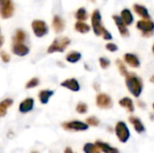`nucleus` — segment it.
Segmentation results:
<instances>
[{"label":"nucleus","instance_id":"nucleus-1","mask_svg":"<svg viewBox=\"0 0 154 153\" xmlns=\"http://www.w3.org/2000/svg\"><path fill=\"white\" fill-rule=\"evenodd\" d=\"M125 84L128 90L134 96H140L143 89V84L142 79L136 74L128 72V74L125 76Z\"/></svg>","mask_w":154,"mask_h":153},{"label":"nucleus","instance_id":"nucleus-2","mask_svg":"<svg viewBox=\"0 0 154 153\" xmlns=\"http://www.w3.org/2000/svg\"><path fill=\"white\" fill-rule=\"evenodd\" d=\"M70 42L71 41L68 37H58L49 46L47 52L50 54L54 52H64V50L68 48Z\"/></svg>","mask_w":154,"mask_h":153},{"label":"nucleus","instance_id":"nucleus-3","mask_svg":"<svg viewBox=\"0 0 154 153\" xmlns=\"http://www.w3.org/2000/svg\"><path fill=\"white\" fill-rule=\"evenodd\" d=\"M14 12V5L12 0H0V16L3 19L11 18Z\"/></svg>","mask_w":154,"mask_h":153},{"label":"nucleus","instance_id":"nucleus-4","mask_svg":"<svg viewBox=\"0 0 154 153\" xmlns=\"http://www.w3.org/2000/svg\"><path fill=\"white\" fill-rule=\"evenodd\" d=\"M136 27L138 30L142 32V34L144 37H150L152 35L154 30L153 22L150 19H143L140 20L136 23Z\"/></svg>","mask_w":154,"mask_h":153},{"label":"nucleus","instance_id":"nucleus-5","mask_svg":"<svg viewBox=\"0 0 154 153\" xmlns=\"http://www.w3.org/2000/svg\"><path fill=\"white\" fill-rule=\"evenodd\" d=\"M101 20H102V16H101V13L98 9H96L91 15V24H92V28L94 31V33L97 36H100L102 33V30L104 28V26L101 23Z\"/></svg>","mask_w":154,"mask_h":153},{"label":"nucleus","instance_id":"nucleus-6","mask_svg":"<svg viewBox=\"0 0 154 153\" xmlns=\"http://www.w3.org/2000/svg\"><path fill=\"white\" fill-rule=\"evenodd\" d=\"M32 28L35 36L42 38L46 35L49 32V28L47 23L42 20H33L32 23Z\"/></svg>","mask_w":154,"mask_h":153},{"label":"nucleus","instance_id":"nucleus-7","mask_svg":"<svg viewBox=\"0 0 154 153\" xmlns=\"http://www.w3.org/2000/svg\"><path fill=\"white\" fill-rule=\"evenodd\" d=\"M116 134L121 142H126L130 138V131L124 122H118L116 125Z\"/></svg>","mask_w":154,"mask_h":153},{"label":"nucleus","instance_id":"nucleus-8","mask_svg":"<svg viewBox=\"0 0 154 153\" xmlns=\"http://www.w3.org/2000/svg\"><path fill=\"white\" fill-rule=\"evenodd\" d=\"M97 106L101 109H109L113 106L112 98L105 93H100L97 95L96 99Z\"/></svg>","mask_w":154,"mask_h":153},{"label":"nucleus","instance_id":"nucleus-9","mask_svg":"<svg viewBox=\"0 0 154 153\" xmlns=\"http://www.w3.org/2000/svg\"><path fill=\"white\" fill-rule=\"evenodd\" d=\"M62 127L68 131H86L88 129V125L80 121H70L62 124Z\"/></svg>","mask_w":154,"mask_h":153},{"label":"nucleus","instance_id":"nucleus-10","mask_svg":"<svg viewBox=\"0 0 154 153\" xmlns=\"http://www.w3.org/2000/svg\"><path fill=\"white\" fill-rule=\"evenodd\" d=\"M12 51L14 55L23 57L30 52V49L25 43H23V41H13Z\"/></svg>","mask_w":154,"mask_h":153},{"label":"nucleus","instance_id":"nucleus-11","mask_svg":"<svg viewBox=\"0 0 154 153\" xmlns=\"http://www.w3.org/2000/svg\"><path fill=\"white\" fill-rule=\"evenodd\" d=\"M113 20L116 25V27L118 28V31L120 32V34L123 36V37H128L130 35V32H129V30L127 28V25L123 22V20L121 19L120 16L118 15H113Z\"/></svg>","mask_w":154,"mask_h":153},{"label":"nucleus","instance_id":"nucleus-12","mask_svg":"<svg viewBox=\"0 0 154 153\" xmlns=\"http://www.w3.org/2000/svg\"><path fill=\"white\" fill-rule=\"evenodd\" d=\"M60 86L66 87L73 92H78L80 89V85L76 78H68L60 83Z\"/></svg>","mask_w":154,"mask_h":153},{"label":"nucleus","instance_id":"nucleus-13","mask_svg":"<svg viewBox=\"0 0 154 153\" xmlns=\"http://www.w3.org/2000/svg\"><path fill=\"white\" fill-rule=\"evenodd\" d=\"M33 106H34V99L32 97H28L21 102V104L19 106V111L22 114L29 113L32 110Z\"/></svg>","mask_w":154,"mask_h":153},{"label":"nucleus","instance_id":"nucleus-14","mask_svg":"<svg viewBox=\"0 0 154 153\" xmlns=\"http://www.w3.org/2000/svg\"><path fill=\"white\" fill-rule=\"evenodd\" d=\"M124 60L125 61L130 65L133 68H139L140 67V60L138 59V57L134 54V53H125L124 55Z\"/></svg>","mask_w":154,"mask_h":153},{"label":"nucleus","instance_id":"nucleus-15","mask_svg":"<svg viewBox=\"0 0 154 153\" xmlns=\"http://www.w3.org/2000/svg\"><path fill=\"white\" fill-rule=\"evenodd\" d=\"M134 12L141 17H143V19H150L151 16H150V13L148 11V9L143 5H140V4H134Z\"/></svg>","mask_w":154,"mask_h":153},{"label":"nucleus","instance_id":"nucleus-16","mask_svg":"<svg viewBox=\"0 0 154 153\" xmlns=\"http://www.w3.org/2000/svg\"><path fill=\"white\" fill-rule=\"evenodd\" d=\"M52 27L57 33L61 32L65 27V23H64L63 19L61 17H60L59 15H55L52 19Z\"/></svg>","mask_w":154,"mask_h":153},{"label":"nucleus","instance_id":"nucleus-17","mask_svg":"<svg viewBox=\"0 0 154 153\" xmlns=\"http://www.w3.org/2000/svg\"><path fill=\"white\" fill-rule=\"evenodd\" d=\"M129 121H130V123L134 125V130H135L138 133H143L145 132V127H144V125L143 124L142 121H141L139 118H137V117H135V116H130V117H129Z\"/></svg>","mask_w":154,"mask_h":153},{"label":"nucleus","instance_id":"nucleus-18","mask_svg":"<svg viewBox=\"0 0 154 153\" xmlns=\"http://www.w3.org/2000/svg\"><path fill=\"white\" fill-rule=\"evenodd\" d=\"M54 95V91L52 90H49V89H43V90H41L39 92V99H40V102L42 104V105H45L49 102L50 98Z\"/></svg>","mask_w":154,"mask_h":153},{"label":"nucleus","instance_id":"nucleus-19","mask_svg":"<svg viewBox=\"0 0 154 153\" xmlns=\"http://www.w3.org/2000/svg\"><path fill=\"white\" fill-rule=\"evenodd\" d=\"M96 145L99 148L100 151H103L104 153H119V151L116 148H114L106 142L98 141L96 142Z\"/></svg>","mask_w":154,"mask_h":153},{"label":"nucleus","instance_id":"nucleus-20","mask_svg":"<svg viewBox=\"0 0 154 153\" xmlns=\"http://www.w3.org/2000/svg\"><path fill=\"white\" fill-rule=\"evenodd\" d=\"M121 19L123 20V22L128 26V25H131L133 23H134V16H133V14H132V12L129 10V9H127V8H125V9H124L122 12H121Z\"/></svg>","mask_w":154,"mask_h":153},{"label":"nucleus","instance_id":"nucleus-21","mask_svg":"<svg viewBox=\"0 0 154 153\" xmlns=\"http://www.w3.org/2000/svg\"><path fill=\"white\" fill-rule=\"evenodd\" d=\"M13 103H14V101L11 98H6L0 102V118L4 117L6 115L7 109L13 105Z\"/></svg>","mask_w":154,"mask_h":153},{"label":"nucleus","instance_id":"nucleus-22","mask_svg":"<svg viewBox=\"0 0 154 153\" xmlns=\"http://www.w3.org/2000/svg\"><path fill=\"white\" fill-rule=\"evenodd\" d=\"M119 105H120L122 107L127 109L128 112H130V113H133V112L134 111V102H133V100H132L131 98H129V97H124V98H122V99L119 101Z\"/></svg>","mask_w":154,"mask_h":153},{"label":"nucleus","instance_id":"nucleus-23","mask_svg":"<svg viewBox=\"0 0 154 153\" xmlns=\"http://www.w3.org/2000/svg\"><path fill=\"white\" fill-rule=\"evenodd\" d=\"M75 30L79 33H87L90 31V26L83 21H78L75 23Z\"/></svg>","mask_w":154,"mask_h":153},{"label":"nucleus","instance_id":"nucleus-24","mask_svg":"<svg viewBox=\"0 0 154 153\" xmlns=\"http://www.w3.org/2000/svg\"><path fill=\"white\" fill-rule=\"evenodd\" d=\"M81 59V53L79 51H71L66 55V60L69 63H77Z\"/></svg>","mask_w":154,"mask_h":153},{"label":"nucleus","instance_id":"nucleus-25","mask_svg":"<svg viewBox=\"0 0 154 153\" xmlns=\"http://www.w3.org/2000/svg\"><path fill=\"white\" fill-rule=\"evenodd\" d=\"M75 17L76 19H78L79 21H86L88 18V14L87 12V10L84 7H80L77 10L76 14H75Z\"/></svg>","mask_w":154,"mask_h":153},{"label":"nucleus","instance_id":"nucleus-26","mask_svg":"<svg viewBox=\"0 0 154 153\" xmlns=\"http://www.w3.org/2000/svg\"><path fill=\"white\" fill-rule=\"evenodd\" d=\"M83 151L85 153H101L99 148L94 143H86L84 145Z\"/></svg>","mask_w":154,"mask_h":153},{"label":"nucleus","instance_id":"nucleus-27","mask_svg":"<svg viewBox=\"0 0 154 153\" xmlns=\"http://www.w3.org/2000/svg\"><path fill=\"white\" fill-rule=\"evenodd\" d=\"M25 39H26V33L22 29H18L13 37V41H24Z\"/></svg>","mask_w":154,"mask_h":153},{"label":"nucleus","instance_id":"nucleus-28","mask_svg":"<svg viewBox=\"0 0 154 153\" xmlns=\"http://www.w3.org/2000/svg\"><path fill=\"white\" fill-rule=\"evenodd\" d=\"M116 66H117L118 70L120 71L121 75L125 77V76L128 74V70H127V68H126L125 64L121 60H116Z\"/></svg>","mask_w":154,"mask_h":153},{"label":"nucleus","instance_id":"nucleus-29","mask_svg":"<svg viewBox=\"0 0 154 153\" xmlns=\"http://www.w3.org/2000/svg\"><path fill=\"white\" fill-rule=\"evenodd\" d=\"M40 84V80L38 78H31L25 85V88L26 89H30V88H34L36 87L38 85Z\"/></svg>","mask_w":154,"mask_h":153},{"label":"nucleus","instance_id":"nucleus-30","mask_svg":"<svg viewBox=\"0 0 154 153\" xmlns=\"http://www.w3.org/2000/svg\"><path fill=\"white\" fill-rule=\"evenodd\" d=\"M76 111H77L79 114H81V115L86 114V113L88 112V106H87V104L82 103V102L79 103V104L77 105Z\"/></svg>","mask_w":154,"mask_h":153},{"label":"nucleus","instance_id":"nucleus-31","mask_svg":"<svg viewBox=\"0 0 154 153\" xmlns=\"http://www.w3.org/2000/svg\"><path fill=\"white\" fill-rule=\"evenodd\" d=\"M99 64H100V67L103 69H106L109 68L111 62H110V60L107 58H106V57H100L99 58Z\"/></svg>","mask_w":154,"mask_h":153},{"label":"nucleus","instance_id":"nucleus-32","mask_svg":"<svg viewBox=\"0 0 154 153\" xmlns=\"http://www.w3.org/2000/svg\"><path fill=\"white\" fill-rule=\"evenodd\" d=\"M86 123H87V124H88V126H89V125H91V126H98L99 124H100L99 120H98L97 117H95V116H91V117L87 118Z\"/></svg>","mask_w":154,"mask_h":153},{"label":"nucleus","instance_id":"nucleus-33","mask_svg":"<svg viewBox=\"0 0 154 153\" xmlns=\"http://www.w3.org/2000/svg\"><path fill=\"white\" fill-rule=\"evenodd\" d=\"M0 58H1V60H3V62H5V63H8L9 61H10V55L7 53V52H5V51H0Z\"/></svg>","mask_w":154,"mask_h":153},{"label":"nucleus","instance_id":"nucleus-34","mask_svg":"<svg viewBox=\"0 0 154 153\" xmlns=\"http://www.w3.org/2000/svg\"><path fill=\"white\" fill-rule=\"evenodd\" d=\"M101 35L103 36V38H104V40H106V41H109V40H112V38H113V36H112V34L104 27L103 28V30H102V33H101Z\"/></svg>","mask_w":154,"mask_h":153},{"label":"nucleus","instance_id":"nucleus-35","mask_svg":"<svg viewBox=\"0 0 154 153\" xmlns=\"http://www.w3.org/2000/svg\"><path fill=\"white\" fill-rule=\"evenodd\" d=\"M106 49L107 50L111 51V52H115V51H116V50H118V47H117V45H116V44L109 42V43H106Z\"/></svg>","mask_w":154,"mask_h":153},{"label":"nucleus","instance_id":"nucleus-36","mask_svg":"<svg viewBox=\"0 0 154 153\" xmlns=\"http://www.w3.org/2000/svg\"><path fill=\"white\" fill-rule=\"evenodd\" d=\"M64 153H74V152H73V151L71 150V148L68 147V148H66V150H65Z\"/></svg>","mask_w":154,"mask_h":153},{"label":"nucleus","instance_id":"nucleus-37","mask_svg":"<svg viewBox=\"0 0 154 153\" xmlns=\"http://www.w3.org/2000/svg\"><path fill=\"white\" fill-rule=\"evenodd\" d=\"M3 43H4V37L0 34V47L3 45Z\"/></svg>","mask_w":154,"mask_h":153},{"label":"nucleus","instance_id":"nucleus-38","mask_svg":"<svg viewBox=\"0 0 154 153\" xmlns=\"http://www.w3.org/2000/svg\"><path fill=\"white\" fill-rule=\"evenodd\" d=\"M31 153H39V152H38V151H32Z\"/></svg>","mask_w":154,"mask_h":153},{"label":"nucleus","instance_id":"nucleus-39","mask_svg":"<svg viewBox=\"0 0 154 153\" xmlns=\"http://www.w3.org/2000/svg\"><path fill=\"white\" fill-rule=\"evenodd\" d=\"M89 1H91V2H92V3H94V2H95V1H96V0H89Z\"/></svg>","mask_w":154,"mask_h":153}]
</instances>
